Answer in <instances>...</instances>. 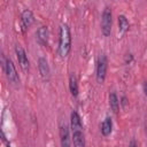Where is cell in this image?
<instances>
[{"mask_svg":"<svg viewBox=\"0 0 147 147\" xmlns=\"http://www.w3.org/2000/svg\"><path fill=\"white\" fill-rule=\"evenodd\" d=\"M119 103L125 108V107L127 106V98H126L125 95H123V96L121 98V100H119Z\"/></svg>","mask_w":147,"mask_h":147,"instance_id":"cell-16","label":"cell"},{"mask_svg":"<svg viewBox=\"0 0 147 147\" xmlns=\"http://www.w3.org/2000/svg\"><path fill=\"white\" fill-rule=\"evenodd\" d=\"M72 144L76 147H84L85 146V136H84L83 129L72 131Z\"/></svg>","mask_w":147,"mask_h":147,"instance_id":"cell-10","label":"cell"},{"mask_svg":"<svg viewBox=\"0 0 147 147\" xmlns=\"http://www.w3.org/2000/svg\"><path fill=\"white\" fill-rule=\"evenodd\" d=\"M107 68H108L107 56L105 54H100V56L98 57V61H96V70H95V77H96V82L99 84H102L105 82Z\"/></svg>","mask_w":147,"mask_h":147,"instance_id":"cell-3","label":"cell"},{"mask_svg":"<svg viewBox=\"0 0 147 147\" xmlns=\"http://www.w3.org/2000/svg\"><path fill=\"white\" fill-rule=\"evenodd\" d=\"M119 105H121V103H119V100H118L116 93H115V92H111V93L109 94V106H110V109H111L115 114L118 113V110H119Z\"/></svg>","mask_w":147,"mask_h":147,"instance_id":"cell-14","label":"cell"},{"mask_svg":"<svg viewBox=\"0 0 147 147\" xmlns=\"http://www.w3.org/2000/svg\"><path fill=\"white\" fill-rule=\"evenodd\" d=\"M71 51V32L68 24L62 23L59 31V54L61 57L68 56Z\"/></svg>","mask_w":147,"mask_h":147,"instance_id":"cell-1","label":"cell"},{"mask_svg":"<svg viewBox=\"0 0 147 147\" xmlns=\"http://www.w3.org/2000/svg\"><path fill=\"white\" fill-rule=\"evenodd\" d=\"M70 124H71V130H79L83 129V124H82V119L79 114L76 110H72L70 114Z\"/></svg>","mask_w":147,"mask_h":147,"instance_id":"cell-11","label":"cell"},{"mask_svg":"<svg viewBox=\"0 0 147 147\" xmlns=\"http://www.w3.org/2000/svg\"><path fill=\"white\" fill-rule=\"evenodd\" d=\"M60 140L63 147H68L71 145V140L69 136V126L65 122H62L60 124Z\"/></svg>","mask_w":147,"mask_h":147,"instance_id":"cell-8","label":"cell"},{"mask_svg":"<svg viewBox=\"0 0 147 147\" xmlns=\"http://www.w3.org/2000/svg\"><path fill=\"white\" fill-rule=\"evenodd\" d=\"M3 71L6 74V77L8 79V82L14 85V86H17L20 84V77H18V74L16 71V68L13 63V61L10 59H7L6 61V64H5V68H3Z\"/></svg>","mask_w":147,"mask_h":147,"instance_id":"cell-4","label":"cell"},{"mask_svg":"<svg viewBox=\"0 0 147 147\" xmlns=\"http://www.w3.org/2000/svg\"><path fill=\"white\" fill-rule=\"evenodd\" d=\"M15 54H16V57H17V61H18L21 69L24 72H28L30 69V62H29V59H28L25 51L21 46H16L15 47Z\"/></svg>","mask_w":147,"mask_h":147,"instance_id":"cell-5","label":"cell"},{"mask_svg":"<svg viewBox=\"0 0 147 147\" xmlns=\"http://www.w3.org/2000/svg\"><path fill=\"white\" fill-rule=\"evenodd\" d=\"M36 36H37V41H38V44H40L41 46H47V45H48L49 32H48L47 26H45V25L40 26V28L37 30Z\"/></svg>","mask_w":147,"mask_h":147,"instance_id":"cell-9","label":"cell"},{"mask_svg":"<svg viewBox=\"0 0 147 147\" xmlns=\"http://www.w3.org/2000/svg\"><path fill=\"white\" fill-rule=\"evenodd\" d=\"M34 22V16L32 14V11L30 9H25L23 10V13L21 14V28L22 31L25 32Z\"/></svg>","mask_w":147,"mask_h":147,"instance_id":"cell-6","label":"cell"},{"mask_svg":"<svg viewBox=\"0 0 147 147\" xmlns=\"http://www.w3.org/2000/svg\"><path fill=\"white\" fill-rule=\"evenodd\" d=\"M111 131H113V121L109 116H107L101 124V133L103 137H108L110 136Z\"/></svg>","mask_w":147,"mask_h":147,"instance_id":"cell-12","label":"cell"},{"mask_svg":"<svg viewBox=\"0 0 147 147\" xmlns=\"http://www.w3.org/2000/svg\"><path fill=\"white\" fill-rule=\"evenodd\" d=\"M142 88H144V93H145V96L147 98V80L144 83V86H142Z\"/></svg>","mask_w":147,"mask_h":147,"instance_id":"cell-18","label":"cell"},{"mask_svg":"<svg viewBox=\"0 0 147 147\" xmlns=\"http://www.w3.org/2000/svg\"><path fill=\"white\" fill-rule=\"evenodd\" d=\"M136 145H137V144H136L134 141H132V142H130V146H136Z\"/></svg>","mask_w":147,"mask_h":147,"instance_id":"cell-19","label":"cell"},{"mask_svg":"<svg viewBox=\"0 0 147 147\" xmlns=\"http://www.w3.org/2000/svg\"><path fill=\"white\" fill-rule=\"evenodd\" d=\"M111 24H113V14L109 7H106L101 15V32L105 37H109L111 33Z\"/></svg>","mask_w":147,"mask_h":147,"instance_id":"cell-2","label":"cell"},{"mask_svg":"<svg viewBox=\"0 0 147 147\" xmlns=\"http://www.w3.org/2000/svg\"><path fill=\"white\" fill-rule=\"evenodd\" d=\"M69 90L72 96H77L78 95V82H77V77L75 76V74H71L69 76Z\"/></svg>","mask_w":147,"mask_h":147,"instance_id":"cell-13","label":"cell"},{"mask_svg":"<svg viewBox=\"0 0 147 147\" xmlns=\"http://www.w3.org/2000/svg\"><path fill=\"white\" fill-rule=\"evenodd\" d=\"M130 28V24H129V21L126 18L125 15H119L118 16V30L121 33H125Z\"/></svg>","mask_w":147,"mask_h":147,"instance_id":"cell-15","label":"cell"},{"mask_svg":"<svg viewBox=\"0 0 147 147\" xmlns=\"http://www.w3.org/2000/svg\"><path fill=\"white\" fill-rule=\"evenodd\" d=\"M38 69H39V74H40L41 78L44 80H48L51 77V69H49V65H48L46 57L40 56L38 59Z\"/></svg>","mask_w":147,"mask_h":147,"instance_id":"cell-7","label":"cell"},{"mask_svg":"<svg viewBox=\"0 0 147 147\" xmlns=\"http://www.w3.org/2000/svg\"><path fill=\"white\" fill-rule=\"evenodd\" d=\"M132 60H133L132 54H126V56H125V64L131 63V61H132Z\"/></svg>","mask_w":147,"mask_h":147,"instance_id":"cell-17","label":"cell"}]
</instances>
